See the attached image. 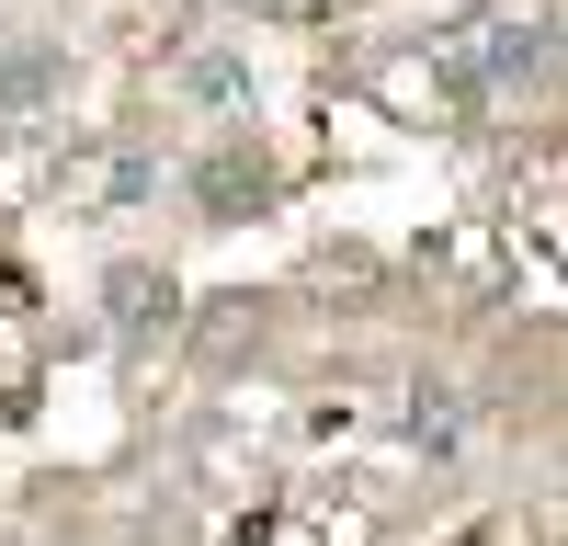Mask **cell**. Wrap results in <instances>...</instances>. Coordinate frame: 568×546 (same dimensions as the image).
Instances as JSON below:
<instances>
[{"mask_svg": "<svg viewBox=\"0 0 568 546\" xmlns=\"http://www.w3.org/2000/svg\"><path fill=\"white\" fill-rule=\"evenodd\" d=\"M546 46H557V23L535 12V23L455 34V46H444V69H455V91H466V103H500V91H535V80H546Z\"/></svg>", "mask_w": 568, "mask_h": 546, "instance_id": "6da1fadb", "label": "cell"}, {"mask_svg": "<svg viewBox=\"0 0 568 546\" xmlns=\"http://www.w3.org/2000/svg\"><path fill=\"white\" fill-rule=\"evenodd\" d=\"M171 307H182V285H171V273H149V262H125L114 285H103V318H114L125 342H149V331H171Z\"/></svg>", "mask_w": 568, "mask_h": 546, "instance_id": "7a4b0ae2", "label": "cell"}, {"mask_svg": "<svg viewBox=\"0 0 568 546\" xmlns=\"http://www.w3.org/2000/svg\"><path fill=\"white\" fill-rule=\"evenodd\" d=\"M262 205V160H216L205 171V216H251Z\"/></svg>", "mask_w": 568, "mask_h": 546, "instance_id": "3957f363", "label": "cell"}, {"mask_svg": "<svg viewBox=\"0 0 568 546\" xmlns=\"http://www.w3.org/2000/svg\"><path fill=\"white\" fill-rule=\"evenodd\" d=\"M58 80V58H0V103H23V91Z\"/></svg>", "mask_w": 568, "mask_h": 546, "instance_id": "277c9868", "label": "cell"}]
</instances>
